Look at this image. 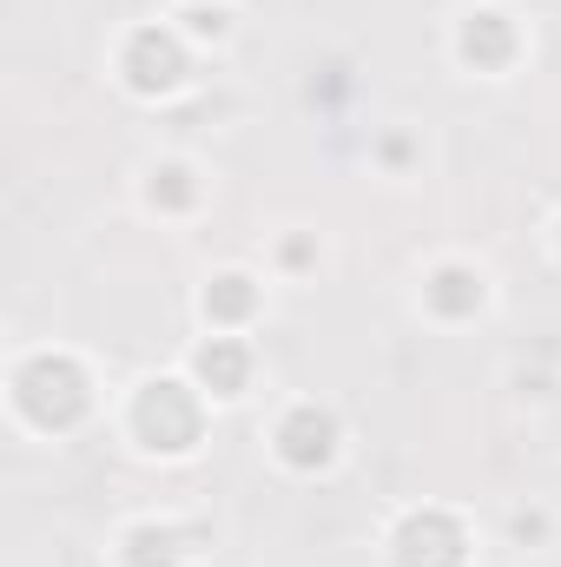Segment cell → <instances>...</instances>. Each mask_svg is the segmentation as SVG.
<instances>
[{"instance_id":"obj_1","label":"cell","mask_w":561,"mask_h":567,"mask_svg":"<svg viewBox=\"0 0 561 567\" xmlns=\"http://www.w3.org/2000/svg\"><path fill=\"white\" fill-rule=\"evenodd\" d=\"M86 403H93V390H86V370L73 357L40 350L13 370V410L33 429H73L86 416Z\"/></svg>"},{"instance_id":"obj_2","label":"cell","mask_w":561,"mask_h":567,"mask_svg":"<svg viewBox=\"0 0 561 567\" xmlns=\"http://www.w3.org/2000/svg\"><path fill=\"white\" fill-rule=\"evenodd\" d=\"M133 435L159 455H185L198 442V396L185 383H145L133 403Z\"/></svg>"},{"instance_id":"obj_12","label":"cell","mask_w":561,"mask_h":567,"mask_svg":"<svg viewBox=\"0 0 561 567\" xmlns=\"http://www.w3.org/2000/svg\"><path fill=\"white\" fill-rule=\"evenodd\" d=\"M192 27H198V33H225V13H218V7L205 13V7H198V13H192Z\"/></svg>"},{"instance_id":"obj_5","label":"cell","mask_w":561,"mask_h":567,"mask_svg":"<svg viewBox=\"0 0 561 567\" xmlns=\"http://www.w3.org/2000/svg\"><path fill=\"white\" fill-rule=\"evenodd\" d=\"M278 455L290 468H324V462L337 455V416L317 410V403H297L278 423Z\"/></svg>"},{"instance_id":"obj_3","label":"cell","mask_w":561,"mask_h":567,"mask_svg":"<svg viewBox=\"0 0 561 567\" xmlns=\"http://www.w3.org/2000/svg\"><path fill=\"white\" fill-rule=\"evenodd\" d=\"M390 561L397 567H462L469 561V535H462L456 515L417 508V515H404V528L390 535Z\"/></svg>"},{"instance_id":"obj_6","label":"cell","mask_w":561,"mask_h":567,"mask_svg":"<svg viewBox=\"0 0 561 567\" xmlns=\"http://www.w3.org/2000/svg\"><path fill=\"white\" fill-rule=\"evenodd\" d=\"M192 370H198V383H205L212 396H238V390L252 383V350H245L238 337H212V343L192 357Z\"/></svg>"},{"instance_id":"obj_9","label":"cell","mask_w":561,"mask_h":567,"mask_svg":"<svg viewBox=\"0 0 561 567\" xmlns=\"http://www.w3.org/2000/svg\"><path fill=\"white\" fill-rule=\"evenodd\" d=\"M252 310H258V284L245 278V271L212 278V290H205V317H212V323H245Z\"/></svg>"},{"instance_id":"obj_7","label":"cell","mask_w":561,"mask_h":567,"mask_svg":"<svg viewBox=\"0 0 561 567\" xmlns=\"http://www.w3.org/2000/svg\"><path fill=\"white\" fill-rule=\"evenodd\" d=\"M456 47H462L469 66H509L516 60V27L502 13H469V27H462Z\"/></svg>"},{"instance_id":"obj_11","label":"cell","mask_w":561,"mask_h":567,"mask_svg":"<svg viewBox=\"0 0 561 567\" xmlns=\"http://www.w3.org/2000/svg\"><path fill=\"white\" fill-rule=\"evenodd\" d=\"M192 198H198V185H192L185 165H159L152 172V205H192Z\"/></svg>"},{"instance_id":"obj_4","label":"cell","mask_w":561,"mask_h":567,"mask_svg":"<svg viewBox=\"0 0 561 567\" xmlns=\"http://www.w3.org/2000/svg\"><path fill=\"white\" fill-rule=\"evenodd\" d=\"M126 80H133V93H172L178 80H185V47L165 33V27H145L126 40Z\"/></svg>"},{"instance_id":"obj_8","label":"cell","mask_w":561,"mask_h":567,"mask_svg":"<svg viewBox=\"0 0 561 567\" xmlns=\"http://www.w3.org/2000/svg\"><path fill=\"white\" fill-rule=\"evenodd\" d=\"M429 310L436 317H469V310H482V278L476 271H462V265H442L436 278H429Z\"/></svg>"},{"instance_id":"obj_10","label":"cell","mask_w":561,"mask_h":567,"mask_svg":"<svg viewBox=\"0 0 561 567\" xmlns=\"http://www.w3.org/2000/svg\"><path fill=\"white\" fill-rule=\"evenodd\" d=\"M185 535L178 528H133L126 535V567H178Z\"/></svg>"}]
</instances>
